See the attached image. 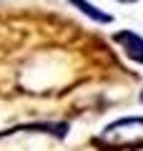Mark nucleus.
Listing matches in <instances>:
<instances>
[{"label":"nucleus","mask_w":143,"mask_h":151,"mask_svg":"<svg viewBox=\"0 0 143 151\" xmlns=\"http://www.w3.org/2000/svg\"><path fill=\"white\" fill-rule=\"evenodd\" d=\"M106 144L111 146H126L143 141V119H121L116 124H111L101 136Z\"/></svg>","instance_id":"1"},{"label":"nucleus","mask_w":143,"mask_h":151,"mask_svg":"<svg viewBox=\"0 0 143 151\" xmlns=\"http://www.w3.org/2000/svg\"><path fill=\"white\" fill-rule=\"evenodd\" d=\"M116 43L123 45V50H126V55L131 60L143 63V38L141 35H136L131 30H121V33H116Z\"/></svg>","instance_id":"2"},{"label":"nucleus","mask_w":143,"mask_h":151,"mask_svg":"<svg viewBox=\"0 0 143 151\" xmlns=\"http://www.w3.org/2000/svg\"><path fill=\"white\" fill-rule=\"evenodd\" d=\"M75 8H80V10L85 13L88 18H93V20H98V23H111L113 18L108 15V13H103V10H98L95 5H90V3H85V0H70Z\"/></svg>","instance_id":"3"},{"label":"nucleus","mask_w":143,"mask_h":151,"mask_svg":"<svg viewBox=\"0 0 143 151\" xmlns=\"http://www.w3.org/2000/svg\"><path fill=\"white\" fill-rule=\"evenodd\" d=\"M121 3H133V0H121Z\"/></svg>","instance_id":"4"},{"label":"nucleus","mask_w":143,"mask_h":151,"mask_svg":"<svg viewBox=\"0 0 143 151\" xmlns=\"http://www.w3.org/2000/svg\"><path fill=\"white\" fill-rule=\"evenodd\" d=\"M141 101H143V93H141Z\"/></svg>","instance_id":"5"}]
</instances>
